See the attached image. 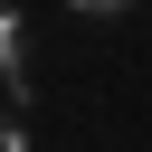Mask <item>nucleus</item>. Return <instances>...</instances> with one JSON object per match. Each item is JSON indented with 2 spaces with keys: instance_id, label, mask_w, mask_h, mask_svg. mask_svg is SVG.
<instances>
[{
  "instance_id": "1",
  "label": "nucleus",
  "mask_w": 152,
  "mask_h": 152,
  "mask_svg": "<svg viewBox=\"0 0 152 152\" xmlns=\"http://www.w3.org/2000/svg\"><path fill=\"white\" fill-rule=\"evenodd\" d=\"M28 95V48H19V10L0 0V104H19Z\"/></svg>"
},
{
  "instance_id": "2",
  "label": "nucleus",
  "mask_w": 152,
  "mask_h": 152,
  "mask_svg": "<svg viewBox=\"0 0 152 152\" xmlns=\"http://www.w3.org/2000/svg\"><path fill=\"white\" fill-rule=\"evenodd\" d=\"M66 10H86V19H114V10H133V0H66Z\"/></svg>"
},
{
  "instance_id": "3",
  "label": "nucleus",
  "mask_w": 152,
  "mask_h": 152,
  "mask_svg": "<svg viewBox=\"0 0 152 152\" xmlns=\"http://www.w3.org/2000/svg\"><path fill=\"white\" fill-rule=\"evenodd\" d=\"M0 152H28V133H19V124H10V114H0Z\"/></svg>"
}]
</instances>
